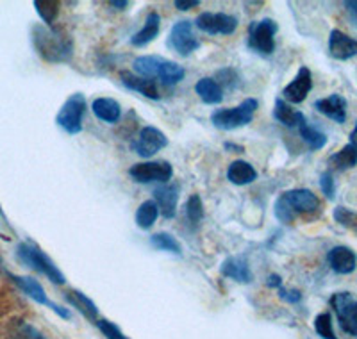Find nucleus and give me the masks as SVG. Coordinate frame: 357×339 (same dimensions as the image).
Masks as SVG:
<instances>
[{
    "label": "nucleus",
    "mask_w": 357,
    "mask_h": 339,
    "mask_svg": "<svg viewBox=\"0 0 357 339\" xmlns=\"http://www.w3.org/2000/svg\"><path fill=\"white\" fill-rule=\"evenodd\" d=\"M36 47L40 50L41 56L47 61H52V63H65L72 57L73 45L66 34L63 33H54L50 29L38 27L36 29Z\"/></svg>",
    "instance_id": "f257e3e1"
},
{
    "label": "nucleus",
    "mask_w": 357,
    "mask_h": 339,
    "mask_svg": "<svg viewBox=\"0 0 357 339\" xmlns=\"http://www.w3.org/2000/svg\"><path fill=\"white\" fill-rule=\"evenodd\" d=\"M256 98H247L241 102L238 107H229V110H218L211 114L213 126L222 130H234L238 127L248 126L254 118L257 110Z\"/></svg>",
    "instance_id": "f03ea898"
},
{
    "label": "nucleus",
    "mask_w": 357,
    "mask_h": 339,
    "mask_svg": "<svg viewBox=\"0 0 357 339\" xmlns=\"http://www.w3.org/2000/svg\"><path fill=\"white\" fill-rule=\"evenodd\" d=\"M86 111V98L82 93H73L68 100L63 104L61 111L57 113L56 121L61 129L68 134H77L82 130V118Z\"/></svg>",
    "instance_id": "7ed1b4c3"
},
{
    "label": "nucleus",
    "mask_w": 357,
    "mask_h": 339,
    "mask_svg": "<svg viewBox=\"0 0 357 339\" xmlns=\"http://www.w3.org/2000/svg\"><path fill=\"white\" fill-rule=\"evenodd\" d=\"M277 24L270 18L256 22L250 25V34H248V47L263 56H270L275 50V34Z\"/></svg>",
    "instance_id": "20e7f679"
},
{
    "label": "nucleus",
    "mask_w": 357,
    "mask_h": 339,
    "mask_svg": "<svg viewBox=\"0 0 357 339\" xmlns=\"http://www.w3.org/2000/svg\"><path fill=\"white\" fill-rule=\"evenodd\" d=\"M18 255L24 263L31 264L34 270L41 271L43 275H47L52 282L56 284H63L65 282V275L61 271L57 270L56 264L52 263L49 259V255H45L40 248L36 246H29V245H20L18 248Z\"/></svg>",
    "instance_id": "39448f33"
},
{
    "label": "nucleus",
    "mask_w": 357,
    "mask_h": 339,
    "mask_svg": "<svg viewBox=\"0 0 357 339\" xmlns=\"http://www.w3.org/2000/svg\"><path fill=\"white\" fill-rule=\"evenodd\" d=\"M168 45L178 54V56L188 57L191 52H195L200 47L195 33H193V24L190 20H181L172 27Z\"/></svg>",
    "instance_id": "423d86ee"
},
{
    "label": "nucleus",
    "mask_w": 357,
    "mask_h": 339,
    "mask_svg": "<svg viewBox=\"0 0 357 339\" xmlns=\"http://www.w3.org/2000/svg\"><path fill=\"white\" fill-rule=\"evenodd\" d=\"M129 175L136 182L149 184V182H168L174 175L172 165L167 161H151L139 163V165L130 166Z\"/></svg>",
    "instance_id": "0eeeda50"
},
{
    "label": "nucleus",
    "mask_w": 357,
    "mask_h": 339,
    "mask_svg": "<svg viewBox=\"0 0 357 339\" xmlns=\"http://www.w3.org/2000/svg\"><path fill=\"white\" fill-rule=\"evenodd\" d=\"M331 306L336 311L341 329L357 336V300L350 293H336L331 299Z\"/></svg>",
    "instance_id": "6e6552de"
},
{
    "label": "nucleus",
    "mask_w": 357,
    "mask_h": 339,
    "mask_svg": "<svg viewBox=\"0 0 357 339\" xmlns=\"http://www.w3.org/2000/svg\"><path fill=\"white\" fill-rule=\"evenodd\" d=\"M195 25L207 34H232L238 27V18L225 13H202L197 17Z\"/></svg>",
    "instance_id": "1a4fd4ad"
},
{
    "label": "nucleus",
    "mask_w": 357,
    "mask_h": 339,
    "mask_svg": "<svg viewBox=\"0 0 357 339\" xmlns=\"http://www.w3.org/2000/svg\"><path fill=\"white\" fill-rule=\"evenodd\" d=\"M168 145L167 136L161 133L155 127H145L142 129V133L138 134V137L132 142V150L142 158H152L154 153H158L159 150H162Z\"/></svg>",
    "instance_id": "9d476101"
},
{
    "label": "nucleus",
    "mask_w": 357,
    "mask_h": 339,
    "mask_svg": "<svg viewBox=\"0 0 357 339\" xmlns=\"http://www.w3.org/2000/svg\"><path fill=\"white\" fill-rule=\"evenodd\" d=\"M312 88V77L311 72H309L307 66H302L296 73V77L282 89V97H284V102H291V104H301V102L305 100V97L309 95Z\"/></svg>",
    "instance_id": "9b49d317"
},
{
    "label": "nucleus",
    "mask_w": 357,
    "mask_h": 339,
    "mask_svg": "<svg viewBox=\"0 0 357 339\" xmlns=\"http://www.w3.org/2000/svg\"><path fill=\"white\" fill-rule=\"evenodd\" d=\"M329 52L334 59H350V57L357 56V40H354L349 34L334 29L329 38Z\"/></svg>",
    "instance_id": "f8f14e48"
},
{
    "label": "nucleus",
    "mask_w": 357,
    "mask_h": 339,
    "mask_svg": "<svg viewBox=\"0 0 357 339\" xmlns=\"http://www.w3.org/2000/svg\"><path fill=\"white\" fill-rule=\"evenodd\" d=\"M154 202L158 206L159 213L165 218H174L177 213V202H178V186L177 184H165V186L158 188L154 191Z\"/></svg>",
    "instance_id": "ddd939ff"
},
{
    "label": "nucleus",
    "mask_w": 357,
    "mask_h": 339,
    "mask_svg": "<svg viewBox=\"0 0 357 339\" xmlns=\"http://www.w3.org/2000/svg\"><path fill=\"white\" fill-rule=\"evenodd\" d=\"M293 213H312L320 207V200L309 190H291L282 195Z\"/></svg>",
    "instance_id": "4468645a"
},
{
    "label": "nucleus",
    "mask_w": 357,
    "mask_h": 339,
    "mask_svg": "<svg viewBox=\"0 0 357 339\" xmlns=\"http://www.w3.org/2000/svg\"><path fill=\"white\" fill-rule=\"evenodd\" d=\"M327 261H329L331 268L341 275L352 273L357 266L356 254L350 250L349 246H334L327 255Z\"/></svg>",
    "instance_id": "2eb2a0df"
},
{
    "label": "nucleus",
    "mask_w": 357,
    "mask_h": 339,
    "mask_svg": "<svg viewBox=\"0 0 357 339\" xmlns=\"http://www.w3.org/2000/svg\"><path fill=\"white\" fill-rule=\"evenodd\" d=\"M314 107H317L321 114H325L327 118L336 121V123H345L347 100L341 97V95L334 93L327 98H320V100H317Z\"/></svg>",
    "instance_id": "dca6fc26"
},
{
    "label": "nucleus",
    "mask_w": 357,
    "mask_h": 339,
    "mask_svg": "<svg viewBox=\"0 0 357 339\" xmlns=\"http://www.w3.org/2000/svg\"><path fill=\"white\" fill-rule=\"evenodd\" d=\"M222 275L229 277L238 282H250L252 280V271L248 268V261L245 257H229L223 261L222 264Z\"/></svg>",
    "instance_id": "f3484780"
},
{
    "label": "nucleus",
    "mask_w": 357,
    "mask_h": 339,
    "mask_svg": "<svg viewBox=\"0 0 357 339\" xmlns=\"http://www.w3.org/2000/svg\"><path fill=\"white\" fill-rule=\"evenodd\" d=\"M165 63H167V59H162L159 56H143L138 57V59H134L132 66L139 77H145V79H152L154 81L155 77L158 79L161 77Z\"/></svg>",
    "instance_id": "a211bd4d"
},
{
    "label": "nucleus",
    "mask_w": 357,
    "mask_h": 339,
    "mask_svg": "<svg viewBox=\"0 0 357 339\" xmlns=\"http://www.w3.org/2000/svg\"><path fill=\"white\" fill-rule=\"evenodd\" d=\"M122 82L127 88L132 89V91H138V93L145 95L146 98H154V100L159 98V89L155 86V81H152V79H145V77H138L129 72H123Z\"/></svg>",
    "instance_id": "6ab92c4d"
},
{
    "label": "nucleus",
    "mask_w": 357,
    "mask_h": 339,
    "mask_svg": "<svg viewBox=\"0 0 357 339\" xmlns=\"http://www.w3.org/2000/svg\"><path fill=\"white\" fill-rule=\"evenodd\" d=\"M95 116L106 123H116L122 116V107L113 98H95L93 100Z\"/></svg>",
    "instance_id": "aec40b11"
},
{
    "label": "nucleus",
    "mask_w": 357,
    "mask_h": 339,
    "mask_svg": "<svg viewBox=\"0 0 357 339\" xmlns=\"http://www.w3.org/2000/svg\"><path fill=\"white\" fill-rule=\"evenodd\" d=\"M227 179L232 184H238V186H245V184H250L257 179V172L254 170V166L248 165L247 161H234L227 170Z\"/></svg>",
    "instance_id": "412c9836"
},
{
    "label": "nucleus",
    "mask_w": 357,
    "mask_h": 339,
    "mask_svg": "<svg viewBox=\"0 0 357 339\" xmlns=\"http://www.w3.org/2000/svg\"><path fill=\"white\" fill-rule=\"evenodd\" d=\"M159 25H161V18H159L158 13H151L149 17H146L145 25L139 33H136L130 40V43L134 47H145L146 43H151L152 40H155V36L159 34Z\"/></svg>",
    "instance_id": "4be33fe9"
},
{
    "label": "nucleus",
    "mask_w": 357,
    "mask_h": 339,
    "mask_svg": "<svg viewBox=\"0 0 357 339\" xmlns=\"http://www.w3.org/2000/svg\"><path fill=\"white\" fill-rule=\"evenodd\" d=\"M195 91L206 104H220L223 98L222 86L215 79H209V77H204V79L197 82Z\"/></svg>",
    "instance_id": "5701e85b"
},
{
    "label": "nucleus",
    "mask_w": 357,
    "mask_h": 339,
    "mask_svg": "<svg viewBox=\"0 0 357 339\" xmlns=\"http://www.w3.org/2000/svg\"><path fill=\"white\" fill-rule=\"evenodd\" d=\"M273 116H275L277 121H280V123H282V126H286V127H298L302 121L305 120L304 114L293 110L288 102L280 100V98H277V100H275V110H273Z\"/></svg>",
    "instance_id": "b1692460"
},
{
    "label": "nucleus",
    "mask_w": 357,
    "mask_h": 339,
    "mask_svg": "<svg viewBox=\"0 0 357 339\" xmlns=\"http://www.w3.org/2000/svg\"><path fill=\"white\" fill-rule=\"evenodd\" d=\"M13 279H15V282H17L18 286H20L22 289L27 293V295H31L34 300H38V302H41V303H49V306H52L54 309L59 312V315L65 316V318H68V316H70L68 311H63V309H59V307L54 306V303H50L49 300H47V295H45L43 287H41L40 284L36 282V280L29 279V277H13Z\"/></svg>",
    "instance_id": "393cba45"
},
{
    "label": "nucleus",
    "mask_w": 357,
    "mask_h": 339,
    "mask_svg": "<svg viewBox=\"0 0 357 339\" xmlns=\"http://www.w3.org/2000/svg\"><path fill=\"white\" fill-rule=\"evenodd\" d=\"M329 165L333 166L334 170H340V172L354 168V166L357 165V149H354L352 145L343 146L340 152H336L333 158L329 159Z\"/></svg>",
    "instance_id": "a878e982"
},
{
    "label": "nucleus",
    "mask_w": 357,
    "mask_h": 339,
    "mask_svg": "<svg viewBox=\"0 0 357 339\" xmlns=\"http://www.w3.org/2000/svg\"><path fill=\"white\" fill-rule=\"evenodd\" d=\"M298 130H301V136L302 140H304L305 143H307V146L311 150H320L324 149L325 143H327V136H325L324 133H320L318 129H314V127H311L307 123V121H302L301 126H298Z\"/></svg>",
    "instance_id": "bb28decb"
},
{
    "label": "nucleus",
    "mask_w": 357,
    "mask_h": 339,
    "mask_svg": "<svg viewBox=\"0 0 357 339\" xmlns=\"http://www.w3.org/2000/svg\"><path fill=\"white\" fill-rule=\"evenodd\" d=\"M158 216H159V209L158 206H155L154 200H146V202H143L142 206L138 207V213H136V223H138L142 229L146 230L154 225Z\"/></svg>",
    "instance_id": "cd10ccee"
},
{
    "label": "nucleus",
    "mask_w": 357,
    "mask_h": 339,
    "mask_svg": "<svg viewBox=\"0 0 357 339\" xmlns=\"http://www.w3.org/2000/svg\"><path fill=\"white\" fill-rule=\"evenodd\" d=\"M151 243L154 248L162 252H172V254H181V245H178L177 239L172 234H167V232H158L151 238Z\"/></svg>",
    "instance_id": "c85d7f7f"
},
{
    "label": "nucleus",
    "mask_w": 357,
    "mask_h": 339,
    "mask_svg": "<svg viewBox=\"0 0 357 339\" xmlns=\"http://www.w3.org/2000/svg\"><path fill=\"white\" fill-rule=\"evenodd\" d=\"M34 8H36V11L40 13V17L43 18L45 24H52L54 20L57 18V15H59V2H56V0H38V2H34Z\"/></svg>",
    "instance_id": "c756f323"
},
{
    "label": "nucleus",
    "mask_w": 357,
    "mask_h": 339,
    "mask_svg": "<svg viewBox=\"0 0 357 339\" xmlns=\"http://www.w3.org/2000/svg\"><path fill=\"white\" fill-rule=\"evenodd\" d=\"M66 296H68L70 302H72L73 306H77L79 309H81V311L88 316V318L93 319L95 316H97V307H95V303L91 302V300H89L86 295L77 293V291H70Z\"/></svg>",
    "instance_id": "7c9ffc66"
},
{
    "label": "nucleus",
    "mask_w": 357,
    "mask_h": 339,
    "mask_svg": "<svg viewBox=\"0 0 357 339\" xmlns=\"http://www.w3.org/2000/svg\"><path fill=\"white\" fill-rule=\"evenodd\" d=\"M186 216L193 225H199L204 218V206L202 198L199 195H191L186 202Z\"/></svg>",
    "instance_id": "2f4dec72"
},
{
    "label": "nucleus",
    "mask_w": 357,
    "mask_h": 339,
    "mask_svg": "<svg viewBox=\"0 0 357 339\" xmlns=\"http://www.w3.org/2000/svg\"><path fill=\"white\" fill-rule=\"evenodd\" d=\"M314 329L324 339H337L333 331V319H331L329 312H324L314 319Z\"/></svg>",
    "instance_id": "473e14b6"
},
{
    "label": "nucleus",
    "mask_w": 357,
    "mask_h": 339,
    "mask_svg": "<svg viewBox=\"0 0 357 339\" xmlns=\"http://www.w3.org/2000/svg\"><path fill=\"white\" fill-rule=\"evenodd\" d=\"M275 216L277 220H280L282 223H291L295 220V213L291 211V207L288 206L284 198L280 197L275 204Z\"/></svg>",
    "instance_id": "72a5a7b5"
},
{
    "label": "nucleus",
    "mask_w": 357,
    "mask_h": 339,
    "mask_svg": "<svg viewBox=\"0 0 357 339\" xmlns=\"http://www.w3.org/2000/svg\"><path fill=\"white\" fill-rule=\"evenodd\" d=\"M334 218H336L337 223L345 227H354L356 225V216H354L352 211H349L347 207H336L334 211Z\"/></svg>",
    "instance_id": "f704fd0d"
},
{
    "label": "nucleus",
    "mask_w": 357,
    "mask_h": 339,
    "mask_svg": "<svg viewBox=\"0 0 357 339\" xmlns=\"http://www.w3.org/2000/svg\"><path fill=\"white\" fill-rule=\"evenodd\" d=\"M320 186H321V191H324L325 197L329 198V200H333L334 193H336V184H334V179H333V174H331V172H325V174L321 175Z\"/></svg>",
    "instance_id": "c9c22d12"
},
{
    "label": "nucleus",
    "mask_w": 357,
    "mask_h": 339,
    "mask_svg": "<svg viewBox=\"0 0 357 339\" xmlns=\"http://www.w3.org/2000/svg\"><path fill=\"white\" fill-rule=\"evenodd\" d=\"M97 325H98V329H100V331L104 332V334H106L109 339H127L126 336L122 334V332L118 331L116 325H113V323H111V322H106V319H100V322H98Z\"/></svg>",
    "instance_id": "e433bc0d"
},
{
    "label": "nucleus",
    "mask_w": 357,
    "mask_h": 339,
    "mask_svg": "<svg viewBox=\"0 0 357 339\" xmlns=\"http://www.w3.org/2000/svg\"><path fill=\"white\" fill-rule=\"evenodd\" d=\"M279 293L280 296L284 300H288V302H298V300H301V293H298V291H288L284 289V287H279Z\"/></svg>",
    "instance_id": "4c0bfd02"
},
{
    "label": "nucleus",
    "mask_w": 357,
    "mask_h": 339,
    "mask_svg": "<svg viewBox=\"0 0 357 339\" xmlns=\"http://www.w3.org/2000/svg\"><path fill=\"white\" fill-rule=\"evenodd\" d=\"M200 2L199 0H175V8L181 9V11H188V9L197 8Z\"/></svg>",
    "instance_id": "58836bf2"
},
{
    "label": "nucleus",
    "mask_w": 357,
    "mask_h": 339,
    "mask_svg": "<svg viewBox=\"0 0 357 339\" xmlns=\"http://www.w3.org/2000/svg\"><path fill=\"white\" fill-rule=\"evenodd\" d=\"M343 6H345L347 11H349L350 20H352L354 24L357 25V0H347V2Z\"/></svg>",
    "instance_id": "ea45409f"
},
{
    "label": "nucleus",
    "mask_w": 357,
    "mask_h": 339,
    "mask_svg": "<svg viewBox=\"0 0 357 339\" xmlns=\"http://www.w3.org/2000/svg\"><path fill=\"white\" fill-rule=\"evenodd\" d=\"M280 277L279 275H270V277H268V286H272V287H280Z\"/></svg>",
    "instance_id": "a19ab883"
},
{
    "label": "nucleus",
    "mask_w": 357,
    "mask_h": 339,
    "mask_svg": "<svg viewBox=\"0 0 357 339\" xmlns=\"http://www.w3.org/2000/svg\"><path fill=\"white\" fill-rule=\"evenodd\" d=\"M350 145H352L354 149H357V123L356 127H354L352 134H350Z\"/></svg>",
    "instance_id": "79ce46f5"
},
{
    "label": "nucleus",
    "mask_w": 357,
    "mask_h": 339,
    "mask_svg": "<svg viewBox=\"0 0 357 339\" xmlns=\"http://www.w3.org/2000/svg\"><path fill=\"white\" fill-rule=\"evenodd\" d=\"M111 6H113V8H118V9H123V8H127V2H126V0H123V2L113 0V2H111Z\"/></svg>",
    "instance_id": "37998d69"
}]
</instances>
